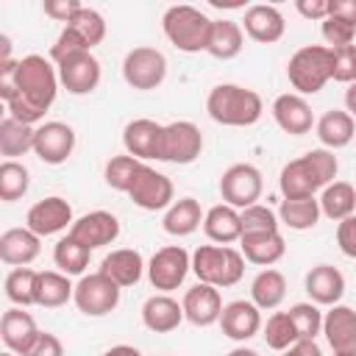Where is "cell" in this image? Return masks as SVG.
<instances>
[{"mask_svg":"<svg viewBox=\"0 0 356 356\" xmlns=\"http://www.w3.org/2000/svg\"><path fill=\"white\" fill-rule=\"evenodd\" d=\"M58 92V70L50 58L31 53L19 61H0V97L6 100L8 117L36 125L53 106Z\"/></svg>","mask_w":356,"mask_h":356,"instance_id":"obj_1","label":"cell"},{"mask_svg":"<svg viewBox=\"0 0 356 356\" xmlns=\"http://www.w3.org/2000/svg\"><path fill=\"white\" fill-rule=\"evenodd\" d=\"M337 156L334 150L314 147L300 159H292L281 167L278 189L284 197H314L317 189H325L337 178Z\"/></svg>","mask_w":356,"mask_h":356,"instance_id":"obj_2","label":"cell"},{"mask_svg":"<svg viewBox=\"0 0 356 356\" xmlns=\"http://www.w3.org/2000/svg\"><path fill=\"white\" fill-rule=\"evenodd\" d=\"M206 111L217 125L248 128L256 125L264 114L261 97L239 83H217L206 97Z\"/></svg>","mask_w":356,"mask_h":356,"instance_id":"obj_3","label":"cell"},{"mask_svg":"<svg viewBox=\"0 0 356 356\" xmlns=\"http://www.w3.org/2000/svg\"><path fill=\"white\" fill-rule=\"evenodd\" d=\"M192 273L200 284L228 289L236 286L245 275V256L231 245H200L192 253Z\"/></svg>","mask_w":356,"mask_h":356,"instance_id":"obj_4","label":"cell"},{"mask_svg":"<svg viewBox=\"0 0 356 356\" xmlns=\"http://www.w3.org/2000/svg\"><path fill=\"white\" fill-rule=\"evenodd\" d=\"M211 17H206L195 6H170L161 17V31L167 42L181 53H200L209 44Z\"/></svg>","mask_w":356,"mask_h":356,"instance_id":"obj_5","label":"cell"},{"mask_svg":"<svg viewBox=\"0 0 356 356\" xmlns=\"http://www.w3.org/2000/svg\"><path fill=\"white\" fill-rule=\"evenodd\" d=\"M331 47L325 44H306L292 53L286 64V78L295 89V95H317L331 81Z\"/></svg>","mask_w":356,"mask_h":356,"instance_id":"obj_6","label":"cell"},{"mask_svg":"<svg viewBox=\"0 0 356 356\" xmlns=\"http://www.w3.org/2000/svg\"><path fill=\"white\" fill-rule=\"evenodd\" d=\"M122 78L131 89H139V92H150V89H159L167 78V58L161 50L156 47H134L125 53L122 58Z\"/></svg>","mask_w":356,"mask_h":356,"instance_id":"obj_7","label":"cell"},{"mask_svg":"<svg viewBox=\"0 0 356 356\" xmlns=\"http://www.w3.org/2000/svg\"><path fill=\"white\" fill-rule=\"evenodd\" d=\"M75 306L81 314L86 317H103L108 312L117 309L120 303V286L103 275L100 270L97 273H89V275H81L78 284H75V295H72Z\"/></svg>","mask_w":356,"mask_h":356,"instance_id":"obj_8","label":"cell"},{"mask_svg":"<svg viewBox=\"0 0 356 356\" xmlns=\"http://www.w3.org/2000/svg\"><path fill=\"white\" fill-rule=\"evenodd\" d=\"M261 189H264V178H261L259 167L245 164V161L231 164L220 178V195L236 211H242L248 206H256L259 197H261Z\"/></svg>","mask_w":356,"mask_h":356,"instance_id":"obj_9","label":"cell"},{"mask_svg":"<svg viewBox=\"0 0 356 356\" xmlns=\"http://www.w3.org/2000/svg\"><path fill=\"white\" fill-rule=\"evenodd\" d=\"M192 270V256L181 245L159 248L147 261V281L159 292H172L184 284L186 273Z\"/></svg>","mask_w":356,"mask_h":356,"instance_id":"obj_10","label":"cell"},{"mask_svg":"<svg viewBox=\"0 0 356 356\" xmlns=\"http://www.w3.org/2000/svg\"><path fill=\"white\" fill-rule=\"evenodd\" d=\"M203 150V134L195 122L189 120H175L170 125H164L161 134V150H159V161H170V164H192Z\"/></svg>","mask_w":356,"mask_h":356,"instance_id":"obj_11","label":"cell"},{"mask_svg":"<svg viewBox=\"0 0 356 356\" xmlns=\"http://www.w3.org/2000/svg\"><path fill=\"white\" fill-rule=\"evenodd\" d=\"M172 192H175L172 181L164 172H159L142 161V167L134 175V184L128 189V197L134 200V206H139L145 211H159V209H170L175 203Z\"/></svg>","mask_w":356,"mask_h":356,"instance_id":"obj_12","label":"cell"},{"mask_svg":"<svg viewBox=\"0 0 356 356\" xmlns=\"http://www.w3.org/2000/svg\"><path fill=\"white\" fill-rule=\"evenodd\" d=\"M75 150V131L67 122L50 120L42 122L36 128V139H33V153L39 161L44 164H64Z\"/></svg>","mask_w":356,"mask_h":356,"instance_id":"obj_13","label":"cell"},{"mask_svg":"<svg viewBox=\"0 0 356 356\" xmlns=\"http://www.w3.org/2000/svg\"><path fill=\"white\" fill-rule=\"evenodd\" d=\"M72 206L58 195L36 200L25 214V228H31L36 236H53L64 228H72Z\"/></svg>","mask_w":356,"mask_h":356,"instance_id":"obj_14","label":"cell"},{"mask_svg":"<svg viewBox=\"0 0 356 356\" xmlns=\"http://www.w3.org/2000/svg\"><path fill=\"white\" fill-rule=\"evenodd\" d=\"M39 334L42 331H39L33 314L25 312L22 306H11V309L3 312V317H0V337L6 342V350L17 353V356H25L33 348V342L39 339Z\"/></svg>","mask_w":356,"mask_h":356,"instance_id":"obj_15","label":"cell"},{"mask_svg":"<svg viewBox=\"0 0 356 356\" xmlns=\"http://www.w3.org/2000/svg\"><path fill=\"white\" fill-rule=\"evenodd\" d=\"M58 70V83L70 92V95H92L100 83V61L92 53H78L61 64H56Z\"/></svg>","mask_w":356,"mask_h":356,"instance_id":"obj_16","label":"cell"},{"mask_svg":"<svg viewBox=\"0 0 356 356\" xmlns=\"http://www.w3.org/2000/svg\"><path fill=\"white\" fill-rule=\"evenodd\" d=\"M323 334L334 353L356 356V309L350 306H328L323 314Z\"/></svg>","mask_w":356,"mask_h":356,"instance_id":"obj_17","label":"cell"},{"mask_svg":"<svg viewBox=\"0 0 356 356\" xmlns=\"http://www.w3.org/2000/svg\"><path fill=\"white\" fill-rule=\"evenodd\" d=\"M70 236L78 239L83 248L95 250V248H103V245H111L117 236H120V220L111 214V211H89L83 217H78L70 228Z\"/></svg>","mask_w":356,"mask_h":356,"instance_id":"obj_18","label":"cell"},{"mask_svg":"<svg viewBox=\"0 0 356 356\" xmlns=\"http://www.w3.org/2000/svg\"><path fill=\"white\" fill-rule=\"evenodd\" d=\"M181 306H184V317L197 328H209V325L220 323V314H222L220 289L209 286V284H200V281L184 292Z\"/></svg>","mask_w":356,"mask_h":356,"instance_id":"obj_19","label":"cell"},{"mask_svg":"<svg viewBox=\"0 0 356 356\" xmlns=\"http://www.w3.org/2000/svg\"><path fill=\"white\" fill-rule=\"evenodd\" d=\"M220 328L234 342H248L261 331V309L253 300H231L222 306Z\"/></svg>","mask_w":356,"mask_h":356,"instance_id":"obj_20","label":"cell"},{"mask_svg":"<svg viewBox=\"0 0 356 356\" xmlns=\"http://www.w3.org/2000/svg\"><path fill=\"white\" fill-rule=\"evenodd\" d=\"M273 120L275 125L289 134V136H303L312 131L314 125V114H312V106L306 103L303 95H295V92H286V95H278L273 100Z\"/></svg>","mask_w":356,"mask_h":356,"instance_id":"obj_21","label":"cell"},{"mask_svg":"<svg viewBox=\"0 0 356 356\" xmlns=\"http://www.w3.org/2000/svg\"><path fill=\"white\" fill-rule=\"evenodd\" d=\"M161 134H164V125H159L156 120H147V117L131 120V122L122 128L125 153L134 156V159H139V161H145V159H159Z\"/></svg>","mask_w":356,"mask_h":356,"instance_id":"obj_22","label":"cell"},{"mask_svg":"<svg viewBox=\"0 0 356 356\" xmlns=\"http://www.w3.org/2000/svg\"><path fill=\"white\" fill-rule=\"evenodd\" d=\"M303 289L317 306H337L345 295V275L334 264H317L306 273Z\"/></svg>","mask_w":356,"mask_h":356,"instance_id":"obj_23","label":"cell"},{"mask_svg":"<svg viewBox=\"0 0 356 356\" xmlns=\"http://www.w3.org/2000/svg\"><path fill=\"white\" fill-rule=\"evenodd\" d=\"M242 31L259 42V44H275L284 31H286V22H284V14L275 8V6H267V3H256L245 11V19H242Z\"/></svg>","mask_w":356,"mask_h":356,"instance_id":"obj_24","label":"cell"},{"mask_svg":"<svg viewBox=\"0 0 356 356\" xmlns=\"http://www.w3.org/2000/svg\"><path fill=\"white\" fill-rule=\"evenodd\" d=\"M42 253V236L31 228H8L0 236V259L8 267H28Z\"/></svg>","mask_w":356,"mask_h":356,"instance_id":"obj_25","label":"cell"},{"mask_svg":"<svg viewBox=\"0 0 356 356\" xmlns=\"http://www.w3.org/2000/svg\"><path fill=\"white\" fill-rule=\"evenodd\" d=\"M184 317V306L170 298L167 292H159V295H150L145 303H142V323L147 331L153 334H170L181 325Z\"/></svg>","mask_w":356,"mask_h":356,"instance_id":"obj_26","label":"cell"},{"mask_svg":"<svg viewBox=\"0 0 356 356\" xmlns=\"http://www.w3.org/2000/svg\"><path fill=\"white\" fill-rule=\"evenodd\" d=\"M145 270H147V267H145V259H142V253L134 250V248H117V250H111V253L100 261V273L108 275L120 289L139 284Z\"/></svg>","mask_w":356,"mask_h":356,"instance_id":"obj_27","label":"cell"},{"mask_svg":"<svg viewBox=\"0 0 356 356\" xmlns=\"http://www.w3.org/2000/svg\"><path fill=\"white\" fill-rule=\"evenodd\" d=\"M239 250H242L245 261L259 264V267H273L275 261L284 259V253H286V242H284L281 231L245 234V236H239Z\"/></svg>","mask_w":356,"mask_h":356,"instance_id":"obj_28","label":"cell"},{"mask_svg":"<svg viewBox=\"0 0 356 356\" xmlns=\"http://www.w3.org/2000/svg\"><path fill=\"white\" fill-rule=\"evenodd\" d=\"M314 131H317V139L323 142L325 150H339V147H348L356 136V122L348 111L342 108H331L325 111L317 122H314Z\"/></svg>","mask_w":356,"mask_h":356,"instance_id":"obj_29","label":"cell"},{"mask_svg":"<svg viewBox=\"0 0 356 356\" xmlns=\"http://www.w3.org/2000/svg\"><path fill=\"white\" fill-rule=\"evenodd\" d=\"M203 234L217 242V245H231V242H239L242 236V220H239V211L228 203H217L206 211L203 217Z\"/></svg>","mask_w":356,"mask_h":356,"instance_id":"obj_30","label":"cell"},{"mask_svg":"<svg viewBox=\"0 0 356 356\" xmlns=\"http://www.w3.org/2000/svg\"><path fill=\"white\" fill-rule=\"evenodd\" d=\"M242 47H245V31L239 22H234V19H214L211 22V33H209V44H206V53L211 58L231 61L242 53Z\"/></svg>","mask_w":356,"mask_h":356,"instance_id":"obj_31","label":"cell"},{"mask_svg":"<svg viewBox=\"0 0 356 356\" xmlns=\"http://www.w3.org/2000/svg\"><path fill=\"white\" fill-rule=\"evenodd\" d=\"M203 211H200V203L195 197H181L175 200L167 211H164V220H161V228L170 234V236H189L195 234L200 225H203Z\"/></svg>","mask_w":356,"mask_h":356,"instance_id":"obj_32","label":"cell"},{"mask_svg":"<svg viewBox=\"0 0 356 356\" xmlns=\"http://www.w3.org/2000/svg\"><path fill=\"white\" fill-rule=\"evenodd\" d=\"M323 217L317 197H284L278 206V222L292 231H309Z\"/></svg>","mask_w":356,"mask_h":356,"instance_id":"obj_33","label":"cell"},{"mask_svg":"<svg viewBox=\"0 0 356 356\" xmlns=\"http://www.w3.org/2000/svg\"><path fill=\"white\" fill-rule=\"evenodd\" d=\"M75 295V284L70 281V275L56 273V270H42L36 278V306L42 309H58L67 300H72Z\"/></svg>","mask_w":356,"mask_h":356,"instance_id":"obj_34","label":"cell"},{"mask_svg":"<svg viewBox=\"0 0 356 356\" xmlns=\"http://www.w3.org/2000/svg\"><path fill=\"white\" fill-rule=\"evenodd\" d=\"M286 298V278L281 270H261L253 284H250V300L261 309V312H270V309H278Z\"/></svg>","mask_w":356,"mask_h":356,"instance_id":"obj_35","label":"cell"},{"mask_svg":"<svg viewBox=\"0 0 356 356\" xmlns=\"http://www.w3.org/2000/svg\"><path fill=\"white\" fill-rule=\"evenodd\" d=\"M320 211L323 217L334 220V222H342L345 217H350L356 211V189L353 184L348 181H334L323 189L320 195Z\"/></svg>","mask_w":356,"mask_h":356,"instance_id":"obj_36","label":"cell"},{"mask_svg":"<svg viewBox=\"0 0 356 356\" xmlns=\"http://www.w3.org/2000/svg\"><path fill=\"white\" fill-rule=\"evenodd\" d=\"M33 139H36L33 125H25L8 114L0 120V153L6 159H17V156H25L28 150H33Z\"/></svg>","mask_w":356,"mask_h":356,"instance_id":"obj_37","label":"cell"},{"mask_svg":"<svg viewBox=\"0 0 356 356\" xmlns=\"http://www.w3.org/2000/svg\"><path fill=\"white\" fill-rule=\"evenodd\" d=\"M89 248H83L78 239H72L70 234L61 236L53 248V261L58 267V273L64 275H83V270L89 267Z\"/></svg>","mask_w":356,"mask_h":356,"instance_id":"obj_38","label":"cell"},{"mask_svg":"<svg viewBox=\"0 0 356 356\" xmlns=\"http://www.w3.org/2000/svg\"><path fill=\"white\" fill-rule=\"evenodd\" d=\"M36 278L39 273L31 270V267H14L8 275H6V298L14 303V306H33L36 303Z\"/></svg>","mask_w":356,"mask_h":356,"instance_id":"obj_39","label":"cell"},{"mask_svg":"<svg viewBox=\"0 0 356 356\" xmlns=\"http://www.w3.org/2000/svg\"><path fill=\"white\" fill-rule=\"evenodd\" d=\"M67 28H72V31L81 36V42L86 44V50L97 47V44L106 39V19H103L100 11H95V8H89V6H83V8L67 22Z\"/></svg>","mask_w":356,"mask_h":356,"instance_id":"obj_40","label":"cell"},{"mask_svg":"<svg viewBox=\"0 0 356 356\" xmlns=\"http://www.w3.org/2000/svg\"><path fill=\"white\" fill-rule=\"evenodd\" d=\"M28 184H31V172L25 164H19L14 159H6L0 164V200H6V203L19 200L28 192Z\"/></svg>","mask_w":356,"mask_h":356,"instance_id":"obj_41","label":"cell"},{"mask_svg":"<svg viewBox=\"0 0 356 356\" xmlns=\"http://www.w3.org/2000/svg\"><path fill=\"white\" fill-rule=\"evenodd\" d=\"M261 337H264L267 348H273V350H278V353L286 350V348H292V345L298 342V331H295V325H292V320H289L286 312L270 314L267 323L261 325Z\"/></svg>","mask_w":356,"mask_h":356,"instance_id":"obj_42","label":"cell"},{"mask_svg":"<svg viewBox=\"0 0 356 356\" xmlns=\"http://www.w3.org/2000/svg\"><path fill=\"white\" fill-rule=\"evenodd\" d=\"M286 314L298 331V339H314L317 334H323V312L317 303H312V300L295 303V306H289Z\"/></svg>","mask_w":356,"mask_h":356,"instance_id":"obj_43","label":"cell"},{"mask_svg":"<svg viewBox=\"0 0 356 356\" xmlns=\"http://www.w3.org/2000/svg\"><path fill=\"white\" fill-rule=\"evenodd\" d=\"M142 167V161L139 159H134V156H111L108 161H106V170H103V178H106V184L111 186V189H117V192H125L128 195V189H131V184H134V175H136V170Z\"/></svg>","mask_w":356,"mask_h":356,"instance_id":"obj_44","label":"cell"},{"mask_svg":"<svg viewBox=\"0 0 356 356\" xmlns=\"http://www.w3.org/2000/svg\"><path fill=\"white\" fill-rule=\"evenodd\" d=\"M242 220V236L245 234H267V231H278V214L261 203L248 206L239 211Z\"/></svg>","mask_w":356,"mask_h":356,"instance_id":"obj_45","label":"cell"},{"mask_svg":"<svg viewBox=\"0 0 356 356\" xmlns=\"http://www.w3.org/2000/svg\"><path fill=\"white\" fill-rule=\"evenodd\" d=\"M320 33H323V39H325V47L337 50V47H348V44H353L356 28H353L350 22H345V19L328 14V17L323 19V25H320Z\"/></svg>","mask_w":356,"mask_h":356,"instance_id":"obj_46","label":"cell"},{"mask_svg":"<svg viewBox=\"0 0 356 356\" xmlns=\"http://www.w3.org/2000/svg\"><path fill=\"white\" fill-rule=\"evenodd\" d=\"M331 58H334L331 81H339V83H348V86L356 83V44L331 50Z\"/></svg>","mask_w":356,"mask_h":356,"instance_id":"obj_47","label":"cell"},{"mask_svg":"<svg viewBox=\"0 0 356 356\" xmlns=\"http://www.w3.org/2000/svg\"><path fill=\"white\" fill-rule=\"evenodd\" d=\"M337 245L348 259H356V214L337 222Z\"/></svg>","mask_w":356,"mask_h":356,"instance_id":"obj_48","label":"cell"},{"mask_svg":"<svg viewBox=\"0 0 356 356\" xmlns=\"http://www.w3.org/2000/svg\"><path fill=\"white\" fill-rule=\"evenodd\" d=\"M42 8H44V14H47L50 19H56V22H64V25H67V22H70V19H72L83 6H81L78 0H44V6H42Z\"/></svg>","mask_w":356,"mask_h":356,"instance_id":"obj_49","label":"cell"},{"mask_svg":"<svg viewBox=\"0 0 356 356\" xmlns=\"http://www.w3.org/2000/svg\"><path fill=\"white\" fill-rule=\"evenodd\" d=\"M25 356H64V345H61V339H58L56 334L42 331L39 339L33 342V348H31Z\"/></svg>","mask_w":356,"mask_h":356,"instance_id":"obj_50","label":"cell"},{"mask_svg":"<svg viewBox=\"0 0 356 356\" xmlns=\"http://www.w3.org/2000/svg\"><path fill=\"white\" fill-rule=\"evenodd\" d=\"M295 8L303 19H320L323 22L328 17V0H298Z\"/></svg>","mask_w":356,"mask_h":356,"instance_id":"obj_51","label":"cell"},{"mask_svg":"<svg viewBox=\"0 0 356 356\" xmlns=\"http://www.w3.org/2000/svg\"><path fill=\"white\" fill-rule=\"evenodd\" d=\"M328 14L345 19L356 28V0H328Z\"/></svg>","mask_w":356,"mask_h":356,"instance_id":"obj_52","label":"cell"},{"mask_svg":"<svg viewBox=\"0 0 356 356\" xmlns=\"http://www.w3.org/2000/svg\"><path fill=\"white\" fill-rule=\"evenodd\" d=\"M281 356H323V350L314 339H298L292 348L281 350Z\"/></svg>","mask_w":356,"mask_h":356,"instance_id":"obj_53","label":"cell"},{"mask_svg":"<svg viewBox=\"0 0 356 356\" xmlns=\"http://www.w3.org/2000/svg\"><path fill=\"white\" fill-rule=\"evenodd\" d=\"M103 356H142V350L134 348V345H114V348H108Z\"/></svg>","mask_w":356,"mask_h":356,"instance_id":"obj_54","label":"cell"},{"mask_svg":"<svg viewBox=\"0 0 356 356\" xmlns=\"http://www.w3.org/2000/svg\"><path fill=\"white\" fill-rule=\"evenodd\" d=\"M345 111H348L350 117H356V83H350V86L345 89Z\"/></svg>","mask_w":356,"mask_h":356,"instance_id":"obj_55","label":"cell"},{"mask_svg":"<svg viewBox=\"0 0 356 356\" xmlns=\"http://www.w3.org/2000/svg\"><path fill=\"white\" fill-rule=\"evenodd\" d=\"M228 356H259V353H256L253 348H245V345H242V348H234Z\"/></svg>","mask_w":356,"mask_h":356,"instance_id":"obj_56","label":"cell"},{"mask_svg":"<svg viewBox=\"0 0 356 356\" xmlns=\"http://www.w3.org/2000/svg\"><path fill=\"white\" fill-rule=\"evenodd\" d=\"M0 356H17V353H11V350H6V353H0Z\"/></svg>","mask_w":356,"mask_h":356,"instance_id":"obj_57","label":"cell"},{"mask_svg":"<svg viewBox=\"0 0 356 356\" xmlns=\"http://www.w3.org/2000/svg\"><path fill=\"white\" fill-rule=\"evenodd\" d=\"M334 356H342V353H334Z\"/></svg>","mask_w":356,"mask_h":356,"instance_id":"obj_58","label":"cell"}]
</instances>
